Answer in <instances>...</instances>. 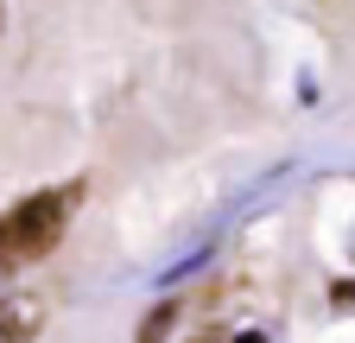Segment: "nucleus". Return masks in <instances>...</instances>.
<instances>
[{
  "label": "nucleus",
  "mask_w": 355,
  "mask_h": 343,
  "mask_svg": "<svg viewBox=\"0 0 355 343\" xmlns=\"http://www.w3.org/2000/svg\"><path fill=\"white\" fill-rule=\"evenodd\" d=\"M178 312H184L178 299H165V306H153V312L140 318V331H133V343H165V337H171V324H178Z\"/></svg>",
  "instance_id": "7ed1b4c3"
},
{
  "label": "nucleus",
  "mask_w": 355,
  "mask_h": 343,
  "mask_svg": "<svg viewBox=\"0 0 355 343\" xmlns=\"http://www.w3.org/2000/svg\"><path fill=\"white\" fill-rule=\"evenodd\" d=\"M191 343H229V337H222V331H197Z\"/></svg>",
  "instance_id": "39448f33"
},
{
  "label": "nucleus",
  "mask_w": 355,
  "mask_h": 343,
  "mask_svg": "<svg viewBox=\"0 0 355 343\" xmlns=\"http://www.w3.org/2000/svg\"><path fill=\"white\" fill-rule=\"evenodd\" d=\"M38 331H44L38 299H0V343H32Z\"/></svg>",
  "instance_id": "f03ea898"
},
{
  "label": "nucleus",
  "mask_w": 355,
  "mask_h": 343,
  "mask_svg": "<svg viewBox=\"0 0 355 343\" xmlns=\"http://www.w3.org/2000/svg\"><path fill=\"white\" fill-rule=\"evenodd\" d=\"M83 203V185H58V191H32L26 203H13L0 217V274L13 267H32L38 254H51Z\"/></svg>",
  "instance_id": "f257e3e1"
},
{
  "label": "nucleus",
  "mask_w": 355,
  "mask_h": 343,
  "mask_svg": "<svg viewBox=\"0 0 355 343\" xmlns=\"http://www.w3.org/2000/svg\"><path fill=\"white\" fill-rule=\"evenodd\" d=\"M330 306H343V312L355 306V280H336V286H330Z\"/></svg>",
  "instance_id": "20e7f679"
},
{
  "label": "nucleus",
  "mask_w": 355,
  "mask_h": 343,
  "mask_svg": "<svg viewBox=\"0 0 355 343\" xmlns=\"http://www.w3.org/2000/svg\"><path fill=\"white\" fill-rule=\"evenodd\" d=\"M229 343H266V337H260V331H241V337H229Z\"/></svg>",
  "instance_id": "423d86ee"
}]
</instances>
